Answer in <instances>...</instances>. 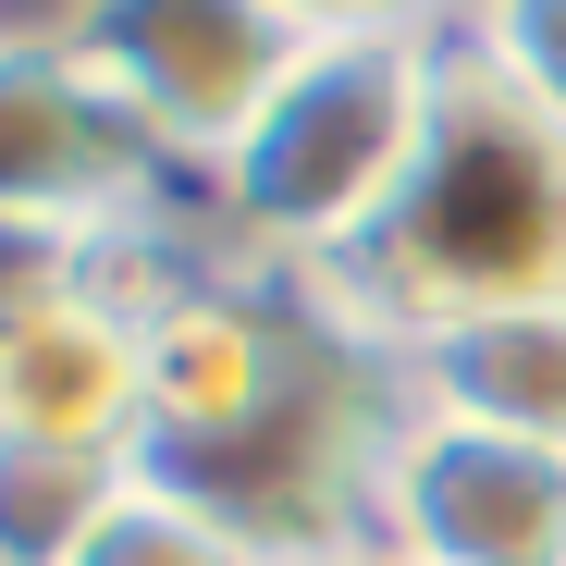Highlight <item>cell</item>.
Here are the masks:
<instances>
[{"label": "cell", "instance_id": "obj_1", "mask_svg": "<svg viewBox=\"0 0 566 566\" xmlns=\"http://www.w3.org/2000/svg\"><path fill=\"white\" fill-rule=\"evenodd\" d=\"M296 296L369 357H407L419 333L481 308H554L566 296V124L517 99L468 38H443V99H431L407 198Z\"/></svg>", "mask_w": 566, "mask_h": 566}, {"label": "cell", "instance_id": "obj_2", "mask_svg": "<svg viewBox=\"0 0 566 566\" xmlns=\"http://www.w3.org/2000/svg\"><path fill=\"white\" fill-rule=\"evenodd\" d=\"M455 38V25H443ZM443 38H321L296 86L247 124V148L210 172V210L271 271H333L369 222L407 198L431 99H443Z\"/></svg>", "mask_w": 566, "mask_h": 566}, {"label": "cell", "instance_id": "obj_3", "mask_svg": "<svg viewBox=\"0 0 566 566\" xmlns=\"http://www.w3.org/2000/svg\"><path fill=\"white\" fill-rule=\"evenodd\" d=\"M62 38L160 160H198V172H222L321 50L283 0H74Z\"/></svg>", "mask_w": 566, "mask_h": 566}, {"label": "cell", "instance_id": "obj_4", "mask_svg": "<svg viewBox=\"0 0 566 566\" xmlns=\"http://www.w3.org/2000/svg\"><path fill=\"white\" fill-rule=\"evenodd\" d=\"M333 321L308 296H271V283H185L148 321V468H222L234 443H259L283 407L321 382Z\"/></svg>", "mask_w": 566, "mask_h": 566}, {"label": "cell", "instance_id": "obj_5", "mask_svg": "<svg viewBox=\"0 0 566 566\" xmlns=\"http://www.w3.org/2000/svg\"><path fill=\"white\" fill-rule=\"evenodd\" d=\"M369 542L395 566H566V455L395 407L369 468Z\"/></svg>", "mask_w": 566, "mask_h": 566}, {"label": "cell", "instance_id": "obj_6", "mask_svg": "<svg viewBox=\"0 0 566 566\" xmlns=\"http://www.w3.org/2000/svg\"><path fill=\"white\" fill-rule=\"evenodd\" d=\"M160 185V148L112 112V86L74 62V38H0V210H74L136 222Z\"/></svg>", "mask_w": 566, "mask_h": 566}, {"label": "cell", "instance_id": "obj_7", "mask_svg": "<svg viewBox=\"0 0 566 566\" xmlns=\"http://www.w3.org/2000/svg\"><path fill=\"white\" fill-rule=\"evenodd\" d=\"M0 443L62 455H148V321L99 283L0 333Z\"/></svg>", "mask_w": 566, "mask_h": 566}, {"label": "cell", "instance_id": "obj_8", "mask_svg": "<svg viewBox=\"0 0 566 566\" xmlns=\"http://www.w3.org/2000/svg\"><path fill=\"white\" fill-rule=\"evenodd\" d=\"M395 369V395L431 407V419H468V431H505V443H542L566 455V296L554 308H481V321H443L419 333Z\"/></svg>", "mask_w": 566, "mask_h": 566}, {"label": "cell", "instance_id": "obj_9", "mask_svg": "<svg viewBox=\"0 0 566 566\" xmlns=\"http://www.w3.org/2000/svg\"><path fill=\"white\" fill-rule=\"evenodd\" d=\"M136 455H62V443H0V566H74L124 505Z\"/></svg>", "mask_w": 566, "mask_h": 566}, {"label": "cell", "instance_id": "obj_10", "mask_svg": "<svg viewBox=\"0 0 566 566\" xmlns=\"http://www.w3.org/2000/svg\"><path fill=\"white\" fill-rule=\"evenodd\" d=\"M74 566H271L222 505H198L185 481H160V468L136 455V481H124V505L99 517V542H86Z\"/></svg>", "mask_w": 566, "mask_h": 566}, {"label": "cell", "instance_id": "obj_11", "mask_svg": "<svg viewBox=\"0 0 566 566\" xmlns=\"http://www.w3.org/2000/svg\"><path fill=\"white\" fill-rule=\"evenodd\" d=\"M99 247H112V222L0 210V333L38 321V308H62V296H86V283H99Z\"/></svg>", "mask_w": 566, "mask_h": 566}, {"label": "cell", "instance_id": "obj_12", "mask_svg": "<svg viewBox=\"0 0 566 566\" xmlns=\"http://www.w3.org/2000/svg\"><path fill=\"white\" fill-rule=\"evenodd\" d=\"M455 38L566 124V0H455Z\"/></svg>", "mask_w": 566, "mask_h": 566}, {"label": "cell", "instance_id": "obj_13", "mask_svg": "<svg viewBox=\"0 0 566 566\" xmlns=\"http://www.w3.org/2000/svg\"><path fill=\"white\" fill-rule=\"evenodd\" d=\"M308 38H443V0H283Z\"/></svg>", "mask_w": 566, "mask_h": 566}, {"label": "cell", "instance_id": "obj_14", "mask_svg": "<svg viewBox=\"0 0 566 566\" xmlns=\"http://www.w3.org/2000/svg\"><path fill=\"white\" fill-rule=\"evenodd\" d=\"M308 566H395V554H382V542H357V554H308Z\"/></svg>", "mask_w": 566, "mask_h": 566}]
</instances>
